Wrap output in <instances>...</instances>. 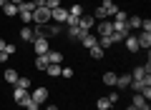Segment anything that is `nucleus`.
Instances as JSON below:
<instances>
[{
	"instance_id": "1",
	"label": "nucleus",
	"mask_w": 151,
	"mask_h": 110,
	"mask_svg": "<svg viewBox=\"0 0 151 110\" xmlns=\"http://www.w3.org/2000/svg\"><path fill=\"white\" fill-rule=\"evenodd\" d=\"M33 23L35 25H48L50 23V10L48 8H35L33 10Z\"/></svg>"
},
{
	"instance_id": "2",
	"label": "nucleus",
	"mask_w": 151,
	"mask_h": 110,
	"mask_svg": "<svg viewBox=\"0 0 151 110\" xmlns=\"http://www.w3.org/2000/svg\"><path fill=\"white\" fill-rule=\"evenodd\" d=\"M93 28L98 30V38H103V35H113V23L108 20V18H106V20H96V25H93Z\"/></svg>"
},
{
	"instance_id": "3",
	"label": "nucleus",
	"mask_w": 151,
	"mask_h": 110,
	"mask_svg": "<svg viewBox=\"0 0 151 110\" xmlns=\"http://www.w3.org/2000/svg\"><path fill=\"white\" fill-rule=\"evenodd\" d=\"M65 20H68V8H55V10H50V23L65 25Z\"/></svg>"
},
{
	"instance_id": "4",
	"label": "nucleus",
	"mask_w": 151,
	"mask_h": 110,
	"mask_svg": "<svg viewBox=\"0 0 151 110\" xmlns=\"http://www.w3.org/2000/svg\"><path fill=\"white\" fill-rule=\"evenodd\" d=\"M33 50H35V55H45V53L50 50L48 38H35V40H33Z\"/></svg>"
},
{
	"instance_id": "5",
	"label": "nucleus",
	"mask_w": 151,
	"mask_h": 110,
	"mask_svg": "<svg viewBox=\"0 0 151 110\" xmlns=\"http://www.w3.org/2000/svg\"><path fill=\"white\" fill-rule=\"evenodd\" d=\"M93 25H96V18H93V15H81V18H78V30H81V33H88Z\"/></svg>"
},
{
	"instance_id": "6",
	"label": "nucleus",
	"mask_w": 151,
	"mask_h": 110,
	"mask_svg": "<svg viewBox=\"0 0 151 110\" xmlns=\"http://www.w3.org/2000/svg\"><path fill=\"white\" fill-rule=\"evenodd\" d=\"M43 33H45V38L60 35V33H63V25H58V23H48V25H43Z\"/></svg>"
},
{
	"instance_id": "7",
	"label": "nucleus",
	"mask_w": 151,
	"mask_h": 110,
	"mask_svg": "<svg viewBox=\"0 0 151 110\" xmlns=\"http://www.w3.org/2000/svg\"><path fill=\"white\" fill-rule=\"evenodd\" d=\"M81 43H83V48H86V50H91V48H96V45H98V35L83 33V35H81Z\"/></svg>"
},
{
	"instance_id": "8",
	"label": "nucleus",
	"mask_w": 151,
	"mask_h": 110,
	"mask_svg": "<svg viewBox=\"0 0 151 110\" xmlns=\"http://www.w3.org/2000/svg\"><path fill=\"white\" fill-rule=\"evenodd\" d=\"M131 105H134L136 110H151L149 100H146V98H144V95H141V93H136V95H134V103H131Z\"/></svg>"
},
{
	"instance_id": "9",
	"label": "nucleus",
	"mask_w": 151,
	"mask_h": 110,
	"mask_svg": "<svg viewBox=\"0 0 151 110\" xmlns=\"http://www.w3.org/2000/svg\"><path fill=\"white\" fill-rule=\"evenodd\" d=\"M30 98L35 100L38 105H43L45 100H48V90H45V88H35V90H33V93H30Z\"/></svg>"
},
{
	"instance_id": "10",
	"label": "nucleus",
	"mask_w": 151,
	"mask_h": 110,
	"mask_svg": "<svg viewBox=\"0 0 151 110\" xmlns=\"http://www.w3.org/2000/svg\"><path fill=\"white\" fill-rule=\"evenodd\" d=\"M28 98H30V93H28V90H20V88H15V90H13V100H15L18 105H23Z\"/></svg>"
},
{
	"instance_id": "11",
	"label": "nucleus",
	"mask_w": 151,
	"mask_h": 110,
	"mask_svg": "<svg viewBox=\"0 0 151 110\" xmlns=\"http://www.w3.org/2000/svg\"><path fill=\"white\" fill-rule=\"evenodd\" d=\"M124 40H126V50H129V53H139V50H141V48H139V40H136V35H126Z\"/></svg>"
},
{
	"instance_id": "12",
	"label": "nucleus",
	"mask_w": 151,
	"mask_h": 110,
	"mask_svg": "<svg viewBox=\"0 0 151 110\" xmlns=\"http://www.w3.org/2000/svg\"><path fill=\"white\" fill-rule=\"evenodd\" d=\"M131 85V75H116V85L113 88H119V90H126Z\"/></svg>"
},
{
	"instance_id": "13",
	"label": "nucleus",
	"mask_w": 151,
	"mask_h": 110,
	"mask_svg": "<svg viewBox=\"0 0 151 110\" xmlns=\"http://www.w3.org/2000/svg\"><path fill=\"white\" fill-rule=\"evenodd\" d=\"M101 8H103V13H106V18H108V15H116V13H119V5H116L113 0H106Z\"/></svg>"
},
{
	"instance_id": "14",
	"label": "nucleus",
	"mask_w": 151,
	"mask_h": 110,
	"mask_svg": "<svg viewBox=\"0 0 151 110\" xmlns=\"http://www.w3.org/2000/svg\"><path fill=\"white\" fill-rule=\"evenodd\" d=\"M141 20H144V18H139V15L126 18V28H129V30H139V28H141Z\"/></svg>"
},
{
	"instance_id": "15",
	"label": "nucleus",
	"mask_w": 151,
	"mask_h": 110,
	"mask_svg": "<svg viewBox=\"0 0 151 110\" xmlns=\"http://www.w3.org/2000/svg\"><path fill=\"white\" fill-rule=\"evenodd\" d=\"M45 55H48V63H53V65H60V63H63V55H60L58 50H48Z\"/></svg>"
},
{
	"instance_id": "16",
	"label": "nucleus",
	"mask_w": 151,
	"mask_h": 110,
	"mask_svg": "<svg viewBox=\"0 0 151 110\" xmlns=\"http://www.w3.org/2000/svg\"><path fill=\"white\" fill-rule=\"evenodd\" d=\"M136 40H139V48H146V50H149V45H151V33H141V35H136Z\"/></svg>"
},
{
	"instance_id": "17",
	"label": "nucleus",
	"mask_w": 151,
	"mask_h": 110,
	"mask_svg": "<svg viewBox=\"0 0 151 110\" xmlns=\"http://www.w3.org/2000/svg\"><path fill=\"white\" fill-rule=\"evenodd\" d=\"M18 35H20V40H25V43H33V40H35V38H33V30H30L28 25H23Z\"/></svg>"
},
{
	"instance_id": "18",
	"label": "nucleus",
	"mask_w": 151,
	"mask_h": 110,
	"mask_svg": "<svg viewBox=\"0 0 151 110\" xmlns=\"http://www.w3.org/2000/svg\"><path fill=\"white\" fill-rule=\"evenodd\" d=\"M65 35H68L70 40H81V35H83V33L78 30V25H73V28H68V25H65Z\"/></svg>"
},
{
	"instance_id": "19",
	"label": "nucleus",
	"mask_w": 151,
	"mask_h": 110,
	"mask_svg": "<svg viewBox=\"0 0 151 110\" xmlns=\"http://www.w3.org/2000/svg\"><path fill=\"white\" fill-rule=\"evenodd\" d=\"M18 78H20V75H18V70H13V68H8V70H5V83L15 85V83H18Z\"/></svg>"
},
{
	"instance_id": "20",
	"label": "nucleus",
	"mask_w": 151,
	"mask_h": 110,
	"mask_svg": "<svg viewBox=\"0 0 151 110\" xmlns=\"http://www.w3.org/2000/svg\"><path fill=\"white\" fill-rule=\"evenodd\" d=\"M48 55H35V68L38 70H45V68H48Z\"/></svg>"
},
{
	"instance_id": "21",
	"label": "nucleus",
	"mask_w": 151,
	"mask_h": 110,
	"mask_svg": "<svg viewBox=\"0 0 151 110\" xmlns=\"http://www.w3.org/2000/svg\"><path fill=\"white\" fill-rule=\"evenodd\" d=\"M3 10H5L8 18H15V15H18V5H15V3H5V5H3Z\"/></svg>"
},
{
	"instance_id": "22",
	"label": "nucleus",
	"mask_w": 151,
	"mask_h": 110,
	"mask_svg": "<svg viewBox=\"0 0 151 110\" xmlns=\"http://www.w3.org/2000/svg\"><path fill=\"white\" fill-rule=\"evenodd\" d=\"M103 85L106 88H113L116 85V73H103Z\"/></svg>"
},
{
	"instance_id": "23",
	"label": "nucleus",
	"mask_w": 151,
	"mask_h": 110,
	"mask_svg": "<svg viewBox=\"0 0 151 110\" xmlns=\"http://www.w3.org/2000/svg\"><path fill=\"white\" fill-rule=\"evenodd\" d=\"M15 88H20V90H30V78L20 75V78H18V83H15Z\"/></svg>"
},
{
	"instance_id": "24",
	"label": "nucleus",
	"mask_w": 151,
	"mask_h": 110,
	"mask_svg": "<svg viewBox=\"0 0 151 110\" xmlns=\"http://www.w3.org/2000/svg\"><path fill=\"white\" fill-rule=\"evenodd\" d=\"M60 68H63V65H53V63H50L48 68H45V73H48L50 78H58V75H60Z\"/></svg>"
},
{
	"instance_id": "25",
	"label": "nucleus",
	"mask_w": 151,
	"mask_h": 110,
	"mask_svg": "<svg viewBox=\"0 0 151 110\" xmlns=\"http://www.w3.org/2000/svg\"><path fill=\"white\" fill-rule=\"evenodd\" d=\"M68 15H73V18H81V15H83V8L78 5V3H76V5H70V8H68Z\"/></svg>"
},
{
	"instance_id": "26",
	"label": "nucleus",
	"mask_w": 151,
	"mask_h": 110,
	"mask_svg": "<svg viewBox=\"0 0 151 110\" xmlns=\"http://www.w3.org/2000/svg\"><path fill=\"white\" fill-rule=\"evenodd\" d=\"M88 53H91V58H96V60H101V58H103V53H106V50H103L101 45H96V48H91V50H88Z\"/></svg>"
},
{
	"instance_id": "27",
	"label": "nucleus",
	"mask_w": 151,
	"mask_h": 110,
	"mask_svg": "<svg viewBox=\"0 0 151 110\" xmlns=\"http://www.w3.org/2000/svg\"><path fill=\"white\" fill-rule=\"evenodd\" d=\"M98 45L106 50V48H111L113 45V40H111V35H103V38H98Z\"/></svg>"
},
{
	"instance_id": "28",
	"label": "nucleus",
	"mask_w": 151,
	"mask_h": 110,
	"mask_svg": "<svg viewBox=\"0 0 151 110\" xmlns=\"http://www.w3.org/2000/svg\"><path fill=\"white\" fill-rule=\"evenodd\" d=\"M96 108H98V110H108V108H111V100H108V98H98Z\"/></svg>"
},
{
	"instance_id": "29",
	"label": "nucleus",
	"mask_w": 151,
	"mask_h": 110,
	"mask_svg": "<svg viewBox=\"0 0 151 110\" xmlns=\"http://www.w3.org/2000/svg\"><path fill=\"white\" fill-rule=\"evenodd\" d=\"M23 108H25V110H40V105H38V103H35L33 98H28L25 103H23Z\"/></svg>"
},
{
	"instance_id": "30",
	"label": "nucleus",
	"mask_w": 151,
	"mask_h": 110,
	"mask_svg": "<svg viewBox=\"0 0 151 110\" xmlns=\"http://www.w3.org/2000/svg\"><path fill=\"white\" fill-rule=\"evenodd\" d=\"M45 8L48 10H55V8H60V0H45Z\"/></svg>"
},
{
	"instance_id": "31",
	"label": "nucleus",
	"mask_w": 151,
	"mask_h": 110,
	"mask_svg": "<svg viewBox=\"0 0 151 110\" xmlns=\"http://www.w3.org/2000/svg\"><path fill=\"white\" fill-rule=\"evenodd\" d=\"M108 100H111V105H116V103L121 100V93H119V90H113V93L108 95Z\"/></svg>"
},
{
	"instance_id": "32",
	"label": "nucleus",
	"mask_w": 151,
	"mask_h": 110,
	"mask_svg": "<svg viewBox=\"0 0 151 110\" xmlns=\"http://www.w3.org/2000/svg\"><path fill=\"white\" fill-rule=\"evenodd\" d=\"M113 23H126V13H124V10H119L116 15H113Z\"/></svg>"
},
{
	"instance_id": "33",
	"label": "nucleus",
	"mask_w": 151,
	"mask_h": 110,
	"mask_svg": "<svg viewBox=\"0 0 151 110\" xmlns=\"http://www.w3.org/2000/svg\"><path fill=\"white\" fill-rule=\"evenodd\" d=\"M141 30H144V33H151V20H149V18L141 20Z\"/></svg>"
},
{
	"instance_id": "34",
	"label": "nucleus",
	"mask_w": 151,
	"mask_h": 110,
	"mask_svg": "<svg viewBox=\"0 0 151 110\" xmlns=\"http://www.w3.org/2000/svg\"><path fill=\"white\" fill-rule=\"evenodd\" d=\"M93 18H96V20H106V13H103V8H98V10L93 13Z\"/></svg>"
},
{
	"instance_id": "35",
	"label": "nucleus",
	"mask_w": 151,
	"mask_h": 110,
	"mask_svg": "<svg viewBox=\"0 0 151 110\" xmlns=\"http://www.w3.org/2000/svg\"><path fill=\"white\" fill-rule=\"evenodd\" d=\"M60 75H65V78H73V68H68V65H65V68H60Z\"/></svg>"
},
{
	"instance_id": "36",
	"label": "nucleus",
	"mask_w": 151,
	"mask_h": 110,
	"mask_svg": "<svg viewBox=\"0 0 151 110\" xmlns=\"http://www.w3.org/2000/svg\"><path fill=\"white\" fill-rule=\"evenodd\" d=\"M3 53H5V55H13V53H15V45H13V43H8V45H5V50H3Z\"/></svg>"
},
{
	"instance_id": "37",
	"label": "nucleus",
	"mask_w": 151,
	"mask_h": 110,
	"mask_svg": "<svg viewBox=\"0 0 151 110\" xmlns=\"http://www.w3.org/2000/svg\"><path fill=\"white\" fill-rule=\"evenodd\" d=\"M124 38H126V35H121V33H113V35H111V40H113V43H121Z\"/></svg>"
},
{
	"instance_id": "38",
	"label": "nucleus",
	"mask_w": 151,
	"mask_h": 110,
	"mask_svg": "<svg viewBox=\"0 0 151 110\" xmlns=\"http://www.w3.org/2000/svg\"><path fill=\"white\" fill-rule=\"evenodd\" d=\"M8 58H10V55H5V53H0V63H5Z\"/></svg>"
},
{
	"instance_id": "39",
	"label": "nucleus",
	"mask_w": 151,
	"mask_h": 110,
	"mask_svg": "<svg viewBox=\"0 0 151 110\" xmlns=\"http://www.w3.org/2000/svg\"><path fill=\"white\" fill-rule=\"evenodd\" d=\"M5 45H8V43H5V40H3V38H0V53L5 50Z\"/></svg>"
},
{
	"instance_id": "40",
	"label": "nucleus",
	"mask_w": 151,
	"mask_h": 110,
	"mask_svg": "<svg viewBox=\"0 0 151 110\" xmlns=\"http://www.w3.org/2000/svg\"><path fill=\"white\" fill-rule=\"evenodd\" d=\"M45 110H58V105H53V103H50V105H45Z\"/></svg>"
},
{
	"instance_id": "41",
	"label": "nucleus",
	"mask_w": 151,
	"mask_h": 110,
	"mask_svg": "<svg viewBox=\"0 0 151 110\" xmlns=\"http://www.w3.org/2000/svg\"><path fill=\"white\" fill-rule=\"evenodd\" d=\"M10 3H15V5H23V3H25V0H10Z\"/></svg>"
},
{
	"instance_id": "42",
	"label": "nucleus",
	"mask_w": 151,
	"mask_h": 110,
	"mask_svg": "<svg viewBox=\"0 0 151 110\" xmlns=\"http://www.w3.org/2000/svg\"><path fill=\"white\" fill-rule=\"evenodd\" d=\"M5 3H10V0H0V8H3V5H5Z\"/></svg>"
},
{
	"instance_id": "43",
	"label": "nucleus",
	"mask_w": 151,
	"mask_h": 110,
	"mask_svg": "<svg viewBox=\"0 0 151 110\" xmlns=\"http://www.w3.org/2000/svg\"><path fill=\"white\" fill-rule=\"evenodd\" d=\"M126 110H136V108H134V105H129V108H126Z\"/></svg>"
}]
</instances>
